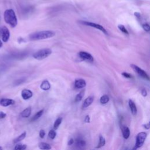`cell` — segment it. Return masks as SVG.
<instances>
[{
	"instance_id": "obj_1",
	"label": "cell",
	"mask_w": 150,
	"mask_h": 150,
	"mask_svg": "<svg viewBox=\"0 0 150 150\" xmlns=\"http://www.w3.org/2000/svg\"><path fill=\"white\" fill-rule=\"evenodd\" d=\"M5 22L11 28H15L18 24V19L15 11L12 9H6L4 13Z\"/></svg>"
},
{
	"instance_id": "obj_2",
	"label": "cell",
	"mask_w": 150,
	"mask_h": 150,
	"mask_svg": "<svg viewBox=\"0 0 150 150\" xmlns=\"http://www.w3.org/2000/svg\"><path fill=\"white\" fill-rule=\"evenodd\" d=\"M55 32L52 30H42L31 33L29 38L30 40H38L53 37Z\"/></svg>"
},
{
	"instance_id": "obj_3",
	"label": "cell",
	"mask_w": 150,
	"mask_h": 150,
	"mask_svg": "<svg viewBox=\"0 0 150 150\" xmlns=\"http://www.w3.org/2000/svg\"><path fill=\"white\" fill-rule=\"evenodd\" d=\"M52 50L49 48H45L40 49L37 52H36L33 54V57L38 60H43L46 57H47L51 53Z\"/></svg>"
},
{
	"instance_id": "obj_4",
	"label": "cell",
	"mask_w": 150,
	"mask_h": 150,
	"mask_svg": "<svg viewBox=\"0 0 150 150\" xmlns=\"http://www.w3.org/2000/svg\"><path fill=\"white\" fill-rule=\"evenodd\" d=\"M146 137H147V134L146 132H139L137 135L136 143L135 144V146L133 148V149H136L137 148L141 147L143 145L146 138Z\"/></svg>"
},
{
	"instance_id": "obj_5",
	"label": "cell",
	"mask_w": 150,
	"mask_h": 150,
	"mask_svg": "<svg viewBox=\"0 0 150 150\" xmlns=\"http://www.w3.org/2000/svg\"><path fill=\"white\" fill-rule=\"evenodd\" d=\"M79 22L82 25H86V26H88L100 30V31L103 32L104 34L108 35V33H107V30H105V29L103 26H101V25H99V24L96 23H93V22H91L84 21H80Z\"/></svg>"
},
{
	"instance_id": "obj_6",
	"label": "cell",
	"mask_w": 150,
	"mask_h": 150,
	"mask_svg": "<svg viewBox=\"0 0 150 150\" xmlns=\"http://www.w3.org/2000/svg\"><path fill=\"white\" fill-rule=\"evenodd\" d=\"M131 67L134 70V71L136 72L139 76H141V77H142L143 79H144L145 80H149V76L147 74V73L144 70H142V69H141L140 67H139L137 65L133 64H131Z\"/></svg>"
},
{
	"instance_id": "obj_7",
	"label": "cell",
	"mask_w": 150,
	"mask_h": 150,
	"mask_svg": "<svg viewBox=\"0 0 150 150\" xmlns=\"http://www.w3.org/2000/svg\"><path fill=\"white\" fill-rule=\"evenodd\" d=\"M0 35L4 42H7L10 38V32L9 29L5 26L0 29Z\"/></svg>"
},
{
	"instance_id": "obj_8",
	"label": "cell",
	"mask_w": 150,
	"mask_h": 150,
	"mask_svg": "<svg viewBox=\"0 0 150 150\" xmlns=\"http://www.w3.org/2000/svg\"><path fill=\"white\" fill-rule=\"evenodd\" d=\"M79 56L81 60L87 61L88 62H93L94 60V59L92 55L86 52H84V51L80 52L79 53Z\"/></svg>"
},
{
	"instance_id": "obj_9",
	"label": "cell",
	"mask_w": 150,
	"mask_h": 150,
	"mask_svg": "<svg viewBox=\"0 0 150 150\" xmlns=\"http://www.w3.org/2000/svg\"><path fill=\"white\" fill-rule=\"evenodd\" d=\"M15 104V101L11 98H1L0 100V105L3 107H8Z\"/></svg>"
},
{
	"instance_id": "obj_10",
	"label": "cell",
	"mask_w": 150,
	"mask_h": 150,
	"mask_svg": "<svg viewBox=\"0 0 150 150\" xmlns=\"http://www.w3.org/2000/svg\"><path fill=\"white\" fill-rule=\"evenodd\" d=\"M21 96L23 100H28L33 96V93L28 89H23L21 92Z\"/></svg>"
},
{
	"instance_id": "obj_11",
	"label": "cell",
	"mask_w": 150,
	"mask_h": 150,
	"mask_svg": "<svg viewBox=\"0 0 150 150\" xmlns=\"http://www.w3.org/2000/svg\"><path fill=\"white\" fill-rule=\"evenodd\" d=\"M86 85V81L83 79H78L74 81V87L76 88H83Z\"/></svg>"
},
{
	"instance_id": "obj_12",
	"label": "cell",
	"mask_w": 150,
	"mask_h": 150,
	"mask_svg": "<svg viewBox=\"0 0 150 150\" xmlns=\"http://www.w3.org/2000/svg\"><path fill=\"white\" fill-rule=\"evenodd\" d=\"M121 131L122 133L123 137L125 139H128L130 135V131L128 127L125 125H122L121 126Z\"/></svg>"
},
{
	"instance_id": "obj_13",
	"label": "cell",
	"mask_w": 150,
	"mask_h": 150,
	"mask_svg": "<svg viewBox=\"0 0 150 150\" xmlns=\"http://www.w3.org/2000/svg\"><path fill=\"white\" fill-rule=\"evenodd\" d=\"M93 101H94V97L93 96H89V97H87L83 103L82 107L83 108H85L88 107L89 105H90L92 104Z\"/></svg>"
},
{
	"instance_id": "obj_14",
	"label": "cell",
	"mask_w": 150,
	"mask_h": 150,
	"mask_svg": "<svg viewBox=\"0 0 150 150\" xmlns=\"http://www.w3.org/2000/svg\"><path fill=\"white\" fill-rule=\"evenodd\" d=\"M128 104H129V107L130 110L131 111V113L132 114V115H135L137 112V107H136V105H135L134 102L131 100H129Z\"/></svg>"
},
{
	"instance_id": "obj_15",
	"label": "cell",
	"mask_w": 150,
	"mask_h": 150,
	"mask_svg": "<svg viewBox=\"0 0 150 150\" xmlns=\"http://www.w3.org/2000/svg\"><path fill=\"white\" fill-rule=\"evenodd\" d=\"M31 107H28L27 108H26L25 110H23L21 113V115L22 117L23 118H28L30 115L31 114Z\"/></svg>"
},
{
	"instance_id": "obj_16",
	"label": "cell",
	"mask_w": 150,
	"mask_h": 150,
	"mask_svg": "<svg viewBox=\"0 0 150 150\" xmlns=\"http://www.w3.org/2000/svg\"><path fill=\"white\" fill-rule=\"evenodd\" d=\"M40 88L43 90L45 91H47L49 90L50 88V84L48 80H45L42 81V83L40 84Z\"/></svg>"
},
{
	"instance_id": "obj_17",
	"label": "cell",
	"mask_w": 150,
	"mask_h": 150,
	"mask_svg": "<svg viewBox=\"0 0 150 150\" xmlns=\"http://www.w3.org/2000/svg\"><path fill=\"white\" fill-rule=\"evenodd\" d=\"M75 144H76V146L79 148H83V147L85 146V145L86 144V141L81 139H76L75 141Z\"/></svg>"
},
{
	"instance_id": "obj_18",
	"label": "cell",
	"mask_w": 150,
	"mask_h": 150,
	"mask_svg": "<svg viewBox=\"0 0 150 150\" xmlns=\"http://www.w3.org/2000/svg\"><path fill=\"white\" fill-rule=\"evenodd\" d=\"M38 146L40 149H50L52 148L51 146L49 144H47L46 142H40Z\"/></svg>"
},
{
	"instance_id": "obj_19",
	"label": "cell",
	"mask_w": 150,
	"mask_h": 150,
	"mask_svg": "<svg viewBox=\"0 0 150 150\" xmlns=\"http://www.w3.org/2000/svg\"><path fill=\"white\" fill-rule=\"evenodd\" d=\"M26 132L25 131L23 133H22L21 135H19L18 137H16L15 139H13V143H17L23 140L26 137Z\"/></svg>"
},
{
	"instance_id": "obj_20",
	"label": "cell",
	"mask_w": 150,
	"mask_h": 150,
	"mask_svg": "<svg viewBox=\"0 0 150 150\" xmlns=\"http://www.w3.org/2000/svg\"><path fill=\"white\" fill-rule=\"evenodd\" d=\"M105 144V138L102 136V135H100L99 137V142L97 145V146H96L97 148H101L102 146H103Z\"/></svg>"
},
{
	"instance_id": "obj_21",
	"label": "cell",
	"mask_w": 150,
	"mask_h": 150,
	"mask_svg": "<svg viewBox=\"0 0 150 150\" xmlns=\"http://www.w3.org/2000/svg\"><path fill=\"white\" fill-rule=\"evenodd\" d=\"M43 112V110H41L39 111L38 112H37L34 115V116L32 118L31 121H34L37 120L38 119H39V118L42 115Z\"/></svg>"
},
{
	"instance_id": "obj_22",
	"label": "cell",
	"mask_w": 150,
	"mask_h": 150,
	"mask_svg": "<svg viewBox=\"0 0 150 150\" xmlns=\"http://www.w3.org/2000/svg\"><path fill=\"white\" fill-rule=\"evenodd\" d=\"M109 100H110V98H109L108 96L107 95H105H105L102 96L100 97V103L102 104H105L107 103L109 101Z\"/></svg>"
},
{
	"instance_id": "obj_23",
	"label": "cell",
	"mask_w": 150,
	"mask_h": 150,
	"mask_svg": "<svg viewBox=\"0 0 150 150\" xmlns=\"http://www.w3.org/2000/svg\"><path fill=\"white\" fill-rule=\"evenodd\" d=\"M84 90L80 91L79 94H77V96H76V98H75V102L77 103V102L80 101L81 100L82 98L84 96Z\"/></svg>"
},
{
	"instance_id": "obj_24",
	"label": "cell",
	"mask_w": 150,
	"mask_h": 150,
	"mask_svg": "<svg viewBox=\"0 0 150 150\" xmlns=\"http://www.w3.org/2000/svg\"><path fill=\"white\" fill-rule=\"evenodd\" d=\"M62 121V118H61V117H59L55 120V121L54 122V125H53V127L55 129L58 128V127L60 125V124H61Z\"/></svg>"
},
{
	"instance_id": "obj_25",
	"label": "cell",
	"mask_w": 150,
	"mask_h": 150,
	"mask_svg": "<svg viewBox=\"0 0 150 150\" xmlns=\"http://www.w3.org/2000/svg\"><path fill=\"white\" fill-rule=\"evenodd\" d=\"M118 29L122 32L124 33V34H126V35H128L129 33H128V31L127 30V29L125 28V26L123 25H118Z\"/></svg>"
},
{
	"instance_id": "obj_26",
	"label": "cell",
	"mask_w": 150,
	"mask_h": 150,
	"mask_svg": "<svg viewBox=\"0 0 150 150\" xmlns=\"http://www.w3.org/2000/svg\"><path fill=\"white\" fill-rule=\"evenodd\" d=\"M26 148V145L25 144H17L14 147V149L15 150H23Z\"/></svg>"
},
{
	"instance_id": "obj_27",
	"label": "cell",
	"mask_w": 150,
	"mask_h": 150,
	"mask_svg": "<svg viewBox=\"0 0 150 150\" xmlns=\"http://www.w3.org/2000/svg\"><path fill=\"white\" fill-rule=\"evenodd\" d=\"M48 136H49V137L50 139H53L56 137V131H55L54 130H53V129L50 130L49 132V133H48Z\"/></svg>"
},
{
	"instance_id": "obj_28",
	"label": "cell",
	"mask_w": 150,
	"mask_h": 150,
	"mask_svg": "<svg viewBox=\"0 0 150 150\" xmlns=\"http://www.w3.org/2000/svg\"><path fill=\"white\" fill-rule=\"evenodd\" d=\"M142 28L144 29V30H145L146 32H149L150 30V26L149 25L148 23H144L142 25Z\"/></svg>"
},
{
	"instance_id": "obj_29",
	"label": "cell",
	"mask_w": 150,
	"mask_h": 150,
	"mask_svg": "<svg viewBox=\"0 0 150 150\" xmlns=\"http://www.w3.org/2000/svg\"><path fill=\"white\" fill-rule=\"evenodd\" d=\"M122 75L126 77V78H128V79H130V78H132V76L131 75V74L128 73H127V72H123L122 73Z\"/></svg>"
},
{
	"instance_id": "obj_30",
	"label": "cell",
	"mask_w": 150,
	"mask_h": 150,
	"mask_svg": "<svg viewBox=\"0 0 150 150\" xmlns=\"http://www.w3.org/2000/svg\"><path fill=\"white\" fill-rule=\"evenodd\" d=\"M45 135V131H44L43 129H41V130L40 131V132H39V136H40V137L41 138H44Z\"/></svg>"
},
{
	"instance_id": "obj_31",
	"label": "cell",
	"mask_w": 150,
	"mask_h": 150,
	"mask_svg": "<svg viewBox=\"0 0 150 150\" xmlns=\"http://www.w3.org/2000/svg\"><path fill=\"white\" fill-rule=\"evenodd\" d=\"M6 114L2 111H0V119H3L6 117Z\"/></svg>"
},
{
	"instance_id": "obj_32",
	"label": "cell",
	"mask_w": 150,
	"mask_h": 150,
	"mask_svg": "<svg viewBox=\"0 0 150 150\" xmlns=\"http://www.w3.org/2000/svg\"><path fill=\"white\" fill-rule=\"evenodd\" d=\"M141 94L144 97H145L147 96V91H146L145 89H142L141 90Z\"/></svg>"
},
{
	"instance_id": "obj_33",
	"label": "cell",
	"mask_w": 150,
	"mask_h": 150,
	"mask_svg": "<svg viewBox=\"0 0 150 150\" xmlns=\"http://www.w3.org/2000/svg\"><path fill=\"white\" fill-rule=\"evenodd\" d=\"M84 121L87 123H88L90 122V117L89 115H86L85 118H84Z\"/></svg>"
},
{
	"instance_id": "obj_34",
	"label": "cell",
	"mask_w": 150,
	"mask_h": 150,
	"mask_svg": "<svg viewBox=\"0 0 150 150\" xmlns=\"http://www.w3.org/2000/svg\"><path fill=\"white\" fill-rule=\"evenodd\" d=\"M74 142V139H73V138H71V139L68 141V144H68V145H71L73 144Z\"/></svg>"
},
{
	"instance_id": "obj_35",
	"label": "cell",
	"mask_w": 150,
	"mask_h": 150,
	"mask_svg": "<svg viewBox=\"0 0 150 150\" xmlns=\"http://www.w3.org/2000/svg\"><path fill=\"white\" fill-rule=\"evenodd\" d=\"M144 127V128H145L146 129H149V123H147V124H144L142 125Z\"/></svg>"
},
{
	"instance_id": "obj_36",
	"label": "cell",
	"mask_w": 150,
	"mask_h": 150,
	"mask_svg": "<svg viewBox=\"0 0 150 150\" xmlns=\"http://www.w3.org/2000/svg\"><path fill=\"white\" fill-rule=\"evenodd\" d=\"M134 15H135V16L137 18H139L140 16H141L140 13H138V12H135V13H134Z\"/></svg>"
},
{
	"instance_id": "obj_37",
	"label": "cell",
	"mask_w": 150,
	"mask_h": 150,
	"mask_svg": "<svg viewBox=\"0 0 150 150\" xmlns=\"http://www.w3.org/2000/svg\"><path fill=\"white\" fill-rule=\"evenodd\" d=\"M2 41L0 40V49L2 47Z\"/></svg>"
},
{
	"instance_id": "obj_38",
	"label": "cell",
	"mask_w": 150,
	"mask_h": 150,
	"mask_svg": "<svg viewBox=\"0 0 150 150\" xmlns=\"http://www.w3.org/2000/svg\"><path fill=\"white\" fill-rule=\"evenodd\" d=\"M0 149H2V147H1V146H0Z\"/></svg>"
},
{
	"instance_id": "obj_39",
	"label": "cell",
	"mask_w": 150,
	"mask_h": 150,
	"mask_svg": "<svg viewBox=\"0 0 150 150\" xmlns=\"http://www.w3.org/2000/svg\"><path fill=\"white\" fill-rule=\"evenodd\" d=\"M0 92H1V91H0Z\"/></svg>"
}]
</instances>
